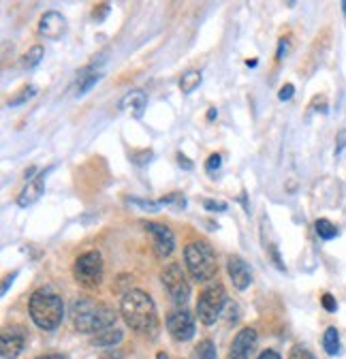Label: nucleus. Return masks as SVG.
I'll list each match as a JSON object with an SVG mask.
<instances>
[{
    "mask_svg": "<svg viewBox=\"0 0 346 359\" xmlns=\"http://www.w3.org/2000/svg\"><path fill=\"white\" fill-rule=\"evenodd\" d=\"M146 107H148V95L144 90H131V93H126L120 101V109L131 114L133 118H141Z\"/></svg>",
    "mask_w": 346,
    "mask_h": 359,
    "instance_id": "2eb2a0df",
    "label": "nucleus"
},
{
    "mask_svg": "<svg viewBox=\"0 0 346 359\" xmlns=\"http://www.w3.org/2000/svg\"><path fill=\"white\" fill-rule=\"evenodd\" d=\"M286 43H289L286 39H282V41H280V48H278V54H276V58H278V60L282 58V54H286Z\"/></svg>",
    "mask_w": 346,
    "mask_h": 359,
    "instance_id": "c9c22d12",
    "label": "nucleus"
},
{
    "mask_svg": "<svg viewBox=\"0 0 346 359\" xmlns=\"http://www.w3.org/2000/svg\"><path fill=\"white\" fill-rule=\"evenodd\" d=\"M160 280H162V287L167 289L169 297L176 302L178 306L186 304L188 297H191V285L186 280V274L182 272L180 263H169L162 267L160 272Z\"/></svg>",
    "mask_w": 346,
    "mask_h": 359,
    "instance_id": "0eeeda50",
    "label": "nucleus"
},
{
    "mask_svg": "<svg viewBox=\"0 0 346 359\" xmlns=\"http://www.w3.org/2000/svg\"><path fill=\"white\" fill-rule=\"evenodd\" d=\"M246 65H248V67H256V60H254V58H252V60H246Z\"/></svg>",
    "mask_w": 346,
    "mask_h": 359,
    "instance_id": "a19ab883",
    "label": "nucleus"
},
{
    "mask_svg": "<svg viewBox=\"0 0 346 359\" xmlns=\"http://www.w3.org/2000/svg\"><path fill=\"white\" fill-rule=\"evenodd\" d=\"M67 30V20L62 13L58 11H48V13H43L41 20H39V34L41 36H46L50 41H58Z\"/></svg>",
    "mask_w": 346,
    "mask_h": 359,
    "instance_id": "f8f14e48",
    "label": "nucleus"
},
{
    "mask_svg": "<svg viewBox=\"0 0 346 359\" xmlns=\"http://www.w3.org/2000/svg\"><path fill=\"white\" fill-rule=\"evenodd\" d=\"M169 203H173L176 208H184V205H186V199H184V195H180V193L165 195V197L160 199V205H169Z\"/></svg>",
    "mask_w": 346,
    "mask_h": 359,
    "instance_id": "b1692460",
    "label": "nucleus"
},
{
    "mask_svg": "<svg viewBox=\"0 0 346 359\" xmlns=\"http://www.w3.org/2000/svg\"><path fill=\"white\" fill-rule=\"evenodd\" d=\"M321 304H323V308H325L327 312H335V308H338V304H335V299H333L331 293H325V295L321 297Z\"/></svg>",
    "mask_w": 346,
    "mask_h": 359,
    "instance_id": "c756f323",
    "label": "nucleus"
},
{
    "mask_svg": "<svg viewBox=\"0 0 346 359\" xmlns=\"http://www.w3.org/2000/svg\"><path fill=\"white\" fill-rule=\"evenodd\" d=\"M152 150H141V152H133L131 154V158H133V163L135 165H139V167H144V165H148L150 161H152Z\"/></svg>",
    "mask_w": 346,
    "mask_h": 359,
    "instance_id": "393cba45",
    "label": "nucleus"
},
{
    "mask_svg": "<svg viewBox=\"0 0 346 359\" xmlns=\"http://www.w3.org/2000/svg\"><path fill=\"white\" fill-rule=\"evenodd\" d=\"M43 45H32V48L20 58V65H22V69H34L41 60H43Z\"/></svg>",
    "mask_w": 346,
    "mask_h": 359,
    "instance_id": "6ab92c4d",
    "label": "nucleus"
},
{
    "mask_svg": "<svg viewBox=\"0 0 346 359\" xmlns=\"http://www.w3.org/2000/svg\"><path fill=\"white\" fill-rule=\"evenodd\" d=\"M293 93H295V86H293V83H284V86L280 88V93H278V99H280V101H289V99L293 97Z\"/></svg>",
    "mask_w": 346,
    "mask_h": 359,
    "instance_id": "7c9ffc66",
    "label": "nucleus"
},
{
    "mask_svg": "<svg viewBox=\"0 0 346 359\" xmlns=\"http://www.w3.org/2000/svg\"><path fill=\"white\" fill-rule=\"evenodd\" d=\"M289 359H317V357L304 346H293L291 353H289Z\"/></svg>",
    "mask_w": 346,
    "mask_h": 359,
    "instance_id": "a878e982",
    "label": "nucleus"
},
{
    "mask_svg": "<svg viewBox=\"0 0 346 359\" xmlns=\"http://www.w3.org/2000/svg\"><path fill=\"white\" fill-rule=\"evenodd\" d=\"M34 93H36V88L34 86H24V88H20L18 93L9 99V107H18V105H22V103H26L28 99H32L34 97Z\"/></svg>",
    "mask_w": 346,
    "mask_h": 359,
    "instance_id": "4be33fe9",
    "label": "nucleus"
},
{
    "mask_svg": "<svg viewBox=\"0 0 346 359\" xmlns=\"http://www.w3.org/2000/svg\"><path fill=\"white\" fill-rule=\"evenodd\" d=\"M120 312L126 325L144 336H156L158 332V312L152 297L146 291L131 289L120 302Z\"/></svg>",
    "mask_w": 346,
    "mask_h": 359,
    "instance_id": "f257e3e1",
    "label": "nucleus"
},
{
    "mask_svg": "<svg viewBox=\"0 0 346 359\" xmlns=\"http://www.w3.org/2000/svg\"><path fill=\"white\" fill-rule=\"evenodd\" d=\"M46 177H48V171H41L36 177L28 180V184L24 187V191L18 197V205L20 208H28L34 201H39V197L43 195V191H46Z\"/></svg>",
    "mask_w": 346,
    "mask_h": 359,
    "instance_id": "4468645a",
    "label": "nucleus"
},
{
    "mask_svg": "<svg viewBox=\"0 0 346 359\" xmlns=\"http://www.w3.org/2000/svg\"><path fill=\"white\" fill-rule=\"evenodd\" d=\"M184 263L188 267V274L197 283H207L219 272V263H216L214 248L205 240H193L184 248Z\"/></svg>",
    "mask_w": 346,
    "mask_h": 359,
    "instance_id": "20e7f679",
    "label": "nucleus"
},
{
    "mask_svg": "<svg viewBox=\"0 0 346 359\" xmlns=\"http://www.w3.org/2000/svg\"><path fill=\"white\" fill-rule=\"evenodd\" d=\"M156 359H167V355H162V353H160V355H158Z\"/></svg>",
    "mask_w": 346,
    "mask_h": 359,
    "instance_id": "37998d69",
    "label": "nucleus"
},
{
    "mask_svg": "<svg viewBox=\"0 0 346 359\" xmlns=\"http://www.w3.org/2000/svg\"><path fill=\"white\" fill-rule=\"evenodd\" d=\"M256 359H282L276 351H272V348H268V351H263L261 355H258Z\"/></svg>",
    "mask_w": 346,
    "mask_h": 359,
    "instance_id": "72a5a7b5",
    "label": "nucleus"
},
{
    "mask_svg": "<svg viewBox=\"0 0 346 359\" xmlns=\"http://www.w3.org/2000/svg\"><path fill=\"white\" fill-rule=\"evenodd\" d=\"M256 346V332L252 327H244L231 342L227 359H250L252 351Z\"/></svg>",
    "mask_w": 346,
    "mask_h": 359,
    "instance_id": "9b49d317",
    "label": "nucleus"
},
{
    "mask_svg": "<svg viewBox=\"0 0 346 359\" xmlns=\"http://www.w3.org/2000/svg\"><path fill=\"white\" fill-rule=\"evenodd\" d=\"M101 359H120V355H116V353H105V355H101Z\"/></svg>",
    "mask_w": 346,
    "mask_h": 359,
    "instance_id": "58836bf2",
    "label": "nucleus"
},
{
    "mask_svg": "<svg viewBox=\"0 0 346 359\" xmlns=\"http://www.w3.org/2000/svg\"><path fill=\"white\" fill-rule=\"evenodd\" d=\"M107 15H109V5H107V3L97 5V7H95V11H92V20H97V22H103Z\"/></svg>",
    "mask_w": 346,
    "mask_h": 359,
    "instance_id": "bb28decb",
    "label": "nucleus"
},
{
    "mask_svg": "<svg viewBox=\"0 0 346 359\" xmlns=\"http://www.w3.org/2000/svg\"><path fill=\"white\" fill-rule=\"evenodd\" d=\"M26 346V332L20 325L5 327L0 334V355L5 359H15Z\"/></svg>",
    "mask_w": 346,
    "mask_h": 359,
    "instance_id": "9d476101",
    "label": "nucleus"
},
{
    "mask_svg": "<svg viewBox=\"0 0 346 359\" xmlns=\"http://www.w3.org/2000/svg\"><path fill=\"white\" fill-rule=\"evenodd\" d=\"M216 116H219V111H216V109H214V107H212V109H209V111H207V120H214V118H216Z\"/></svg>",
    "mask_w": 346,
    "mask_h": 359,
    "instance_id": "ea45409f",
    "label": "nucleus"
},
{
    "mask_svg": "<svg viewBox=\"0 0 346 359\" xmlns=\"http://www.w3.org/2000/svg\"><path fill=\"white\" fill-rule=\"evenodd\" d=\"M178 165L184 167V169H193V163L188 161V156H184L182 152H178Z\"/></svg>",
    "mask_w": 346,
    "mask_h": 359,
    "instance_id": "f704fd0d",
    "label": "nucleus"
},
{
    "mask_svg": "<svg viewBox=\"0 0 346 359\" xmlns=\"http://www.w3.org/2000/svg\"><path fill=\"white\" fill-rule=\"evenodd\" d=\"M195 359H216V348L212 340H201L195 346Z\"/></svg>",
    "mask_w": 346,
    "mask_h": 359,
    "instance_id": "5701e85b",
    "label": "nucleus"
},
{
    "mask_svg": "<svg viewBox=\"0 0 346 359\" xmlns=\"http://www.w3.org/2000/svg\"><path fill=\"white\" fill-rule=\"evenodd\" d=\"M167 330L173 340L188 342L195 336V317L188 310H173L167 317Z\"/></svg>",
    "mask_w": 346,
    "mask_h": 359,
    "instance_id": "6e6552de",
    "label": "nucleus"
},
{
    "mask_svg": "<svg viewBox=\"0 0 346 359\" xmlns=\"http://www.w3.org/2000/svg\"><path fill=\"white\" fill-rule=\"evenodd\" d=\"M342 9H344V15H346V0H344V3H342Z\"/></svg>",
    "mask_w": 346,
    "mask_h": 359,
    "instance_id": "79ce46f5",
    "label": "nucleus"
},
{
    "mask_svg": "<svg viewBox=\"0 0 346 359\" xmlns=\"http://www.w3.org/2000/svg\"><path fill=\"white\" fill-rule=\"evenodd\" d=\"M221 161H223V156L221 154H209V158H207V163H205V169L212 173V171H216L221 167Z\"/></svg>",
    "mask_w": 346,
    "mask_h": 359,
    "instance_id": "c85d7f7f",
    "label": "nucleus"
},
{
    "mask_svg": "<svg viewBox=\"0 0 346 359\" xmlns=\"http://www.w3.org/2000/svg\"><path fill=\"white\" fill-rule=\"evenodd\" d=\"M15 278H18V274H11V276H7V278H5V283H3V295L7 293V289H9V285H11V283H13Z\"/></svg>",
    "mask_w": 346,
    "mask_h": 359,
    "instance_id": "e433bc0d",
    "label": "nucleus"
},
{
    "mask_svg": "<svg viewBox=\"0 0 346 359\" xmlns=\"http://www.w3.org/2000/svg\"><path fill=\"white\" fill-rule=\"evenodd\" d=\"M323 348L327 351V355H338L340 353V334L335 327H327L323 334Z\"/></svg>",
    "mask_w": 346,
    "mask_h": 359,
    "instance_id": "aec40b11",
    "label": "nucleus"
},
{
    "mask_svg": "<svg viewBox=\"0 0 346 359\" xmlns=\"http://www.w3.org/2000/svg\"><path fill=\"white\" fill-rule=\"evenodd\" d=\"M105 263L99 250H88L75 259L73 263V276L83 287H99L103 283Z\"/></svg>",
    "mask_w": 346,
    "mask_h": 359,
    "instance_id": "39448f33",
    "label": "nucleus"
},
{
    "mask_svg": "<svg viewBox=\"0 0 346 359\" xmlns=\"http://www.w3.org/2000/svg\"><path fill=\"white\" fill-rule=\"evenodd\" d=\"M201 71H195V69H191V71H186V73H182V77H180V90H182V95H191V93H195V90L201 86Z\"/></svg>",
    "mask_w": 346,
    "mask_h": 359,
    "instance_id": "a211bd4d",
    "label": "nucleus"
},
{
    "mask_svg": "<svg viewBox=\"0 0 346 359\" xmlns=\"http://www.w3.org/2000/svg\"><path fill=\"white\" fill-rule=\"evenodd\" d=\"M203 205H205V210H209V212H225V210H227V203H225V201H209V199H207Z\"/></svg>",
    "mask_w": 346,
    "mask_h": 359,
    "instance_id": "2f4dec72",
    "label": "nucleus"
},
{
    "mask_svg": "<svg viewBox=\"0 0 346 359\" xmlns=\"http://www.w3.org/2000/svg\"><path fill=\"white\" fill-rule=\"evenodd\" d=\"M131 201L137 203L144 210H150V212H156L160 208V201H146V199H137V197H131Z\"/></svg>",
    "mask_w": 346,
    "mask_h": 359,
    "instance_id": "cd10ccee",
    "label": "nucleus"
},
{
    "mask_svg": "<svg viewBox=\"0 0 346 359\" xmlns=\"http://www.w3.org/2000/svg\"><path fill=\"white\" fill-rule=\"evenodd\" d=\"M71 319L81 334H90V336H97L113 327L118 321L116 312L109 306L95 302L92 297H77L71 306Z\"/></svg>",
    "mask_w": 346,
    "mask_h": 359,
    "instance_id": "f03ea898",
    "label": "nucleus"
},
{
    "mask_svg": "<svg viewBox=\"0 0 346 359\" xmlns=\"http://www.w3.org/2000/svg\"><path fill=\"white\" fill-rule=\"evenodd\" d=\"M344 148H346V128H342L335 137V154H342Z\"/></svg>",
    "mask_w": 346,
    "mask_h": 359,
    "instance_id": "473e14b6",
    "label": "nucleus"
},
{
    "mask_svg": "<svg viewBox=\"0 0 346 359\" xmlns=\"http://www.w3.org/2000/svg\"><path fill=\"white\" fill-rule=\"evenodd\" d=\"M227 272H229V276H231V280H233V287H235V289L244 291V289H248V287H250V283H252V274H250L248 263H246L242 257L231 255V257L227 259Z\"/></svg>",
    "mask_w": 346,
    "mask_h": 359,
    "instance_id": "ddd939ff",
    "label": "nucleus"
},
{
    "mask_svg": "<svg viewBox=\"0 0 346 359\" xmlns=\"http://www.w3.org/2000/svg\"><path fill=\"white\" fill-rule=\"evenodd\" d=\"M314 229H317V236L321 240H333L338 236V227H335L331 220H327V218H319L314 222Z\"/></svg>",
    "mask_w": 346,
    "mask_h": 359,
    "instance_id": "412c9836",
    "label": "nucleus"
},
{
    "mask_svg": "<svg viewBox=\"0 0 346 359\" xmlns=\"http://www.w3.org/2000/svg\"><path fill=\"white\" fill-rule=\"evenodd\" d=\"M120 340H122V330L118 325H113V327H109V330L92 336V344H97V346H113Z\"/></svg>",
    "mask_w": 346,
    "mask_h": 359,
    "instance_id": "f3484780",
    "label": "nucleus"
},
{
    "mask_svg": "<svg viewBox=\"0 0 346 359\" xmlns=\"http://www.w3.org/2000/svg\"><path fill=\"white\" fill-rule=\"evenodd\" d=\"M36 359H64V357H62V355L52 353V355H41V357H36Z\"/></svg>",
    "mask_w": 346,
    "mask_h": 359,
    "instance_id": "4c0bfd02",
    "label": "nucleus"
},
{
    "mask_svg": "<svg viewBox=\"0 0 346 359\" xmlns=\"http://www.w3.org/2000/svg\"><path fill=\"white\" fill-rule=\"evenodd\" d=\"M144 229L150 233L152 244H154V252L158 257H169L176 248V238H173V231L162 222H154V220H146Z\"/></svg>",
    "mask_w": 346,
    "mask_h": 359,
    "instance_id": "1a4fd4ad",
    "label": "nucleus"
},
{
    "mask_svg": "<svg viewBox=\"0 0 346 359\" xmlns=\"http://www.w3.org/2000/svg\"><path fill=\"white\" fill-rule=\"evenodd\" d=\"M227 304V293L225 287L214 283L207 289L201 291L199 299H197V317L203 325H214L216 319L221 317V312Z\"/></svg>",
    "mask_w": 346,
    "mask_h": 359,
    "instance_id": "423d86ee",
    "label": "nucleus"
},
{
    "mask_svg": "<svg viewBox=\"0 0 346 359\" xmlns=\"http://www.w3.org/2000/svg\"><path fill=\"white\" fill-rule=\"evenodd\" d=\"M99 79H101V71H99L95 65L83 67V69L77 73V83H75V93H77V97H83Z\"/></svg>",
    "mask_w": 346,
    "mask_h": 359,
    "instance_id": "dca6fc26",
    "label": "nucleus"
},
{
    "mask_svg": "<svg viewBox=\"0 0 346 359\" xmlns=\"http://www.w3.org/2000/svg\"><path fill=\"white\" fill-rule=\"evenodd\" d=\"M28 310H30V319L34 321V325L46 332L56 330L64 317L62 297L54 293L52 289H36L28 299Z\"/></svg>",
    "mask_w": 346,
    "mask_h": 359,
    "instance_id": "7ed1b4c3",
    "label": "nucleus"
}]
</instances>
